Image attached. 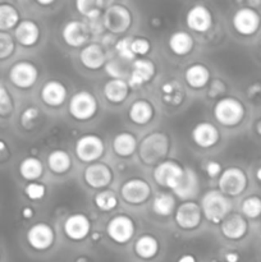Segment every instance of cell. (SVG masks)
I'll list each match as a JSON object with an SVG mask.
<instances>
[{
	"mask_svg": "<svg viewBox=\"0 0 261 262\" xmlns=\"http://www.w3.org/2000/svg\"><path fill=\"white\" fill-rule=\"evenodd\" d=\"M76 262H87V258L86 257H78L76 260Z\"/></svg>",
	"mask_w": 261,
	"mask_h": 262,
	"instance_id": "obj_58",
	"label": "cell"
},
{
	"mask_svg": "<svg viewBox=\"0 0 261 262\" xmlns=\"http://www.w3.org/2000/svg\"><path fill=\"white\" fill-rule=\"evenodd\" d=\"M91 28L83 20H69L61 30V38L71 48H84L89 45Z\"/></svg>",
	"mask_w": 261,
	"mask_h": 262,
	"instance_id": "obj_12",
	"label": "cell"
},
{
	"mask_svg": "<svg viewBox=\"0 0 261 262\" xmlns=\"http://www.w3.org/2000/svg\"><path fill=\"white\" fill-rule=\"evenodd\" d=\"M243 216L248 219H256L261 215V199L257 196H250L243 200L241 205Z\"/></svg>",
	"mask_w": 261,
	"mask_h": 262,
	"instance_id": "obj_39",
	"label": "cell"
},
{
	"mask_svg": "<svg viewBox=\"0 0 261 262\" xmlns=\"http://www.w3.org/2000/svg\"><path fill=\"white\" fill-rule=\"evenodd\" d=\"M118 202H119L118 194L112 189H102L94 197L95 206L102 212L113 211L118 206Z\"/></svg>",
	"mask_w": 261,
	"mask_h": 262,
	"instance_id": "obj_38",
	"label": "cell"
},
{
	"mask_svg": "<svg viewBox=\"0 0 261 262\" xmlns=\"http://www.w3.org/2000/svg\"><path fill=\"white\" fill-rule=\"evenodd\" d=\"M205 171H206V174L210 178H217V177H220V174H222L223 169L220 163H217V161L215 160H210L206 163Z\"/></svg>",
	"mask_w": 261,
	"mask_h": 262,
	"instance_id": "obj_48",
	"label": "cell"
},
{
	"mask_svg": "<svg viewBox=\"0 0 261 262\" xmlns=\"http://www.w3.org/2000/svg\"><path fill=\"white\" fill-rule=\"evenodd\" d=\"M225 261L227 262H238L240 261V255L237 252H227L224 256Z\"/></svg>",
	"mask_w": 261,
	"mask_h": 262,
	"instance_id": "obj_50",
	"label": "cell"
},
{
	"mask_svg": "<svg viewBox=\"0 0 261 262\" xmlns=\"http://www.w3.org/2000/svg\"><path fill=\"white\" fill-rule=\"evenodd\" d=\"M212 262H217V261H212Z\"/></svg>",
	"mask_w": 261,
	"mask_h": 262,
	"instance_id": "obj_59",
	"label": "cell"
},
{
	"mask_svg": "<svg viewBox=\"0 0 261 262\" xmlns=\"http://www.w3.org/2000/svg\"><path fill=\"white\" fill-rule=\"evenodd\" d=\"M256 179H257L258 182H261V166L256 170Z\"/></svg>",
	"mask_w": 261,
	"mask_h": 262,
	"instance_id": "obj_55",
	"label": "cell"
},
{
	"mask_svg": "<svg viewBox=\"0 0 261 262\" xmlns=\"http://www.w3.org/2000/svg\"><path fill=\"white\" fill-rule=\"evenodd\" d=\"M8 76L13 86L20 90H28L36 84L40 72L32 61L19 60L10 67Z\"/></svg>",
	"mask_w": 261,
	"mask_h": 262,
	"instance_id": "obj_8",
	"label": "cell"
},
{
	"mask_svg": "<svg viewBox=\"0 0 261 262\" xmlns=\"http://www.w3.org/2000/svg\"><path fill=\"white\" fill-rule=\"evenodd\" d=\"M83 179L89 187L102 191L113 182V171L110 166L104 163L90 164L84 169Z\"/></svg>",
	"mask_w": 261,
	"mask_h": 262,
	"instance_id": "obj_15",
	"label": "cell"
},
{
	"mask_svg": "<svg viewBox=\"0 0 261 262\" xmlns=\"http://www.w3.org/2000/svg\"><path fill=\"white\" fill-rule=\"evenodd\" d=\"M105 71H106V74L110 77V79H124V77L127 76L125 68L117 60L106 61Z\"/></svg>",
	"mask_w": 261,
	"mask_h": 262,
	"instance_id": "obj_45",
	"label": "cell"
},
{
	"mask_svg": "<svg viewBox=\"0 0 261 262\" xmlns=\"http://www.w3.org/2000/svg\"><path fill=\"white\" fill-rule=\"evenodd\" d=\"M136 232L135 222L125 214L113 216L106 224V234L117 245H127Z\"/></svg>",
	"mask_w": 261,
	"mask_h": 262,
	"instance_id": "obj_9",
	"label": "cell"
},
{
	"mask_svg": "<svg viewBox=\"0 0 261 262\" xmlns=\"http://www.w3.org/2000/svg\"><path fill=\"white\" fill-rule=\"evenodd\" d=\"M7 151H8L7 143H5L3 140H0V158H2L3 155H5V154H7Z\"/></svg>",
	"mask_w": 261,
	"mask_h": 262,
	"instance_id": "obj_53",
	"label": "cell"
},
{
	"mask_svg": "<svg viewBox=\"0 0 261 262\" xmlns=\"http://www.w3.org/2000/svg\"><path fill=\"white\" fill-rule=\"evenodd\" d=\"M186 25L189 30L205 33L212 27V14L205 5L197 4L189 8L186 14Z\"/></svg>",
	"mask_w": 261,
	"mask_h": 262,
	"instance_id": "obj_19",
	"label": "cell"
},
{
	"mask_svg": "<svg viewBox=\"0 0 261 262\" xmlns=\"http://www.w3.org/2000/svg\"><path fill=\"white\" fill-rule=\"evenodd\" d=\"M40 96L44 104L51 107H58L66 102L67 96H68V90H67L66 84L61 83L60 81L51 79L44 84Z\"/></svg>",
	"mask_w": 261,
	"mask_h": 262,
	"instance_id": "obj_22",
	"label": "cell"
},
{
	"mask_svg": "<svg viewBox=\"0 0 261 262\" xmlns=\"http://www.w3.org/2000/svg\"><path fill=\"white\" fill-rule=\"evenodd\" d=\"M194 145L201 148H210L216 145L220 140V133L212 123L201 122L193 127L191 132Z\"/></svg>",
	"mask_w": 261,
	"mask_h": 262,
	"instance_id": "obj_20",
	"label": "cell"
},
{
	"mask_svg": "<svg viewBox=\"0 0 261 262\" xmlns=\"http://www.w3.org/2000/svg\"><path fill=\"white\" fill-rule=\"evenodd\" d=\"M15 41L8 32H0V60L10 58L14 54Z\"/></svg>",
	"mask_w": 261,
	"mask_h": 262,
	"instance_id": "obj_41",
	"label": "cell"
},
{
	"mask_svg": "<svg viewBox=\"0 0 261 262\" xmlns=\"http://www.w3.org/2000/svg\"><path fill=\"white\" fill-rule=\"evenodd\" d=\"M151 43L145 37H135L132 40V51L136 56H143L150 51Z\"/></svg>",
	"mask_w": 261,
	"mask_h": 262,
	"instance_id": "obj_46",
	"label": "cell"
},
{
	"mask_svg": "<svg viewBox=\"0 0 261 262\" xmlns=\"http://www.w3.org/2000/svg\"><path fill=\"white\" fill-rule=\"evenodd\" d=\"M74 152L82 163H97L105 152V143L100 136L84 135L77 140Z\"/></svg>",
	"mask_w": 261,
	"mask_h": 262,
	"instance_id": "obj_6",
	"label": "cell"
},
{
	"mask_svg": "<svg viewBox=\"0 0 261 262\" xmlns=\"http://www.w3.org/2000/svg\"><path fill=\"white\" fill-rule=\"evenodd\" d=\"M90 238H91L94 242H96V241H101V234L97 232H94L92 234H90Z\"/></svg>",
	"mask_w": 261,
	"mask_h": 262,
	"instance_id": "obj_54",
	"label": "cell"
},
{
	"mask_svg": "<svg viewBox=\"0 0 261 262\" xmlns=\"http://www.w3.org/2000/svg\"><path fill=\"white\" fill-rule=\"evenodd\" d=\"M48 166L51 173L58 174V176L66 174L72 168L71 155L67 151L60 150V148L53 150L48 156Z\"/></svg>",
	"mask_w": 261,
	"mask_h": 262,
	"instance_id": "obj_33",
	"label": "cell"
},
{
	"mask_svg": "<svg viewBox=\"0 0 261 262\" xmlns=\"http://www.w3.org/2000/svg\"><path fill=\"white\" fill-rule=\"evenodd\" d=\"M248 225L246 217L238 212H230L222 223H220V230L222 234L227 239L238 241L243 238L247 233Z\"/></svg>",
	"mask_w": 261,
	"mask_h": 262,
	"instance_id": "obj_21",
	"label": "cell"
},
{
	"mask_svg": "<svg viewBox=\"0 0 261 262\" xmlns=\"http://www.w3.org/2000/svg\"><path fill=\"white\" fill-rule=\"evenodd\" d=\"M261 91V84L256 83L253 84V86H251L250 89H248V96H255V95L260 94Z\"/></svg>",
	"mask_w": 261,
	"mask_h": 262,
	"instance_id": "obj_51",
	"label": "cell"
},
{
	"mask_svg": "<svg viewBox=\"0 0 261 262\" xmlns=\"http://www.w3.org/2000/svg\"><path fill=\"white\" fill-rule=\"evenodd\" d=\"M225 92V84L223 83L220 79H212L209 83V92H207V96L210 99H215V97L222 96Z\"/></svg>",
	"mask_w": 261,
	"mask_h": 262,
	"instance_id": "obj_47",
	"label": "cell"
},
{
	"mask_svg": "<svg viewBox=\"0 0 261 262\" xmlns=\"http://www.w3.org/2000/svg\"><path fill=\"white\" fill-rule=\"evenodd\" d=\"M170 148L169 137L163 132H153L146 136L138 146V156L145 165H158L166 158Z\"/></svg>",
	"mask_w": 261,
	"mask_h": 262,
	"instance_id": "obj_1",
	"label": "cell"
},
{
	"mask_svg": "<svg viewBox=\"0 0 261 262\" xmlns=\"http://www.w3.org/2000/svg\"><path fill=\"white\" fill-rule=\"evenodd\" d=\"M160 95L165 104L171 105V106H178L184 99V90L178 81L170 79V81H166L161 84Z\"/></svg>",
	"mask_w": 261,
	"mask_h": 262,
	"instance_id": "obj_32",
	"label": "cell"
},
{
	"mask_svg": "<svg viewBox=\"0 0 261 262\" xmlns=\"http://www.w3.org/2000/svg\"><path fill=\"white\" fill-rule=\"evenodd\" d=\"M20 22L19 12L9 3H0V32L13 30Z\"/></svg>",
	"mask_w": 261,
	"mask_h": 262,
	"instance_id": "obj_35",
	"label": "cell"
},
{
	"mask_svg": "<svg viewBox=\"0 0 261 262\" xmlns=\"http://www.w3.org/2000/svg\"><path fill=\"white\" fill-rule=\"evenodd\" d=\"M132 40L133 37H122L115 42L114 48L118 56L124 61H135L136 55L132 51Z\"/></svg>",
	"mask_w": 261,
	"mask_h": 262,
	"instance_id": "obj_40",
	"label": "cell"
},
{
	"mask_svg": "<svg viewBox=\"0 0 261 262\" xmlns=\"http://www.w3.org/2000/svg\"><path fill=\"white\" fill-rule=\"evenodd\" d=\"M177 262H197L196 258H194V256L192 255H183L181 256V257L178 258V261Z\"/></svg>",
	"mask_w": 261,
	"mask_h": 262,
	"instance_id": "obj_52",
	"label": "cell"
},
{
	"mask_svg": "<svg viewBox=\"0 0 261 262\" xmlns=\"http://www.w3.org/2000/svg\"><path fill=\"white\" fill-rule=\"evenodd\" d=\"M22 216H23V219H26V220L32 219V217L35 216V210H33L31 206L23 207V209H22Z\"/></svg>",
	"mask_w": 261,
	"mask_h": 262,
	"instance_id": "obj_49",
	"label": "cell"
},
{
	"mask_svg": "<svg viewBox=\"0 0 261 262\" xmlns=\"http://www.w3.org/2000/svg\"><path fill=\"white\" fill-rule=\"evenodd\" d=\"M14 109L13 99L4 84L0 83V117H8Z\"/></svg>",
	"mask_w": 261,
	"mask_h": 262,
	"instance_id": "obj_43",
	"label": "cell"
},
{
	"mask_svg": "<svg viewBox=\"0 0 261 262\" xmlns=\"http://www.w3.org/2000/svg\"><path fill=\"white\" fill-rule=\"evenodd\" d=\"M64 233L73 242H81L91 234V220L84 214L69 215L64 222Z\"/></svg>",
	"mask_w": 261,
	"mask_h": 262,
	"instance_id": "obj_17",
	"label": "cell"
},
{
	"mask_svg": "<svg viewBox=\"0 0 261 262\" xmlns=\"http://www.w3.org/2000/svg\"><path fill=\"white\" fill-rule=\"evenodd\" d=\"M129 84L125 79H109L104 84L105 99L112 104H122L129 95Z\"/></svg>",
	"mask_w": 261,
	"mask_h": 262,
	"instance_id": "obj_27",
	"label": "cell"
},
{
	"mask_svg": "<svg viewBox=\"0 0 261 262\" xmlns=\"http://www.w3.org/2000/svg\"><path fill=\"white\" fill-rule=\"evenodd\" d=\"M128 117L135 124L146 125L154 118V106L147 100H136L129 106Z\"/></svg>",
	"mask_w": 261,
	"mask_h": 262,
	"instance_id": "obj_28",
	"label": "cell"
},
{
	"mask_svg": "<svg viewBox=\"0 0 261 262\" xmlns=\"http://www.w3.org/2000/svg\"><path fill=\"white\" fill-rule=\"evenodd\" d=\"M168 45L173 54L178 56H186L193 49L194 41L193 37L186 31H176L169 37Z\"/></svg>",
	"mask_w": 261,
	"mask_h": 262,
	"instance_id": "obj_29",
	"label": "cell"
},
{
	"mask_svg": "<svg viewBox=\"0 0 261 262\" xmlns=\"http://www.w3.org/2000/svg\"><path fill=\"white\" fill-rule=\"evenodd\" d=\"M19 170L20 177L27 182H36L38 178H41L44 173V165L42 161L40 159L35 158V156H28L25 158L19 163Z\"/></svg>",
	"mask_w": 261,
	"mask_h": 262,
	"instance_id": "obj_34",
	"label": "cell"
},
{
	"mask_svg": "<svg viewBox=\"0 0 261 262\" xmlns=\"http://www.w3.org/2000/svg\"><path fill=\"white\" fill-rule=\"evenodd\" d=\"M232 23L234 30L242 36H251L256 33L261 23V18L258 13L252 8H240L234 13L232 18Z\"/></svg>",
	"mask_w": 261,
	"mask_h": 262,
	"instance_id": "obj_16",
	"label": "cell"
},
{
	"mask_svg": "<svg viewBox=\"0 0 261 262\" xmlns=\"http://www.w3.org/2000/svg\"><path fill=\"white\" fill-rule=\"evenodd\" d=\"M41 31L37 23L32 19H23L14 28V38L19 45L32 48L40 40Z\"/></svg>",
	"mask_w": 261,
	"mask_h": 262,
	"instance_id": "obj_24",
	"label": "cell"
},
{
	"mask_svg": "<svg viewBox=\"0 0 261 262\" xmlns=\"http://www.w3.org/2000/svg\"><path fill=\"white\" fill-rule=\"evenodd\" d=\"M174 220L181 229H196L202 220L201 207L194 201H184L176 209Z\"/></svg>",
	"mask_w": 261,
	"mask_h": 262,
	"instance_id": "obj_13",
	"label": "cell"
},
{
	"mask_svg": "<svg viewBox=\"0 0 261 262\" xmlns=\"http://www.w3.org/2000/svg\"><path fill=\"white\" fill-rule=\"evenodd\" d=\"M151 207L156 215L168 217L176 211V199H174L173 194L159 193L154 197Z\"/></svg>",
	"mask_w": 261,
	"mask_h": 262,
	"instance_id": "obj_36",
	"label": "cell"
},
{
	"mask_svg": "<svg viewBox=\"0 0 261 262\" xmlns=\"http://www.w3.org/2000/svg\"><path fill=\"white\" fill-rule=\"evenodd\" d=\"M247 187V176L240 168H227L217 179V191L227 197H237Z\"/></svg>",
	"mask_w": 261,
	"mask_h": 262,
	"instance_id": "obj_7",
	"label": "cell"
},
{
	"mask_svg": "<svg viewBox=\"0 0 261 262\" xmlns=\"http://www.w3.org/2000/svg\"><path fill=\"white\" fill-rule=\"evenodd\" d=\"M214 118L224 127H235L245 118L242 102L234 97H222L214 105Z\"/></svg>",
	"mask_w": 261,
	"mask_h": 262,
	"instance_id": "obj_3",
	"label": "cell"
},
{
	"mask_svg": "<svg viewBox=\"0 0 261 262\" xmlns=\"http://www.w3.org/2000/svg\"><path fill=\"white\" fill-rule=\"evenodd\" d=\"M79 61L84 68L97 71L106 64V54L99 43H89L79 51Z\"/></svg>",
	"mask_w": 261,
	"mask_h": 262,
	"instance_id": "obj_25",
	"label": "cell"
},
{
	"mask_svg": "<svg viewBox=\"0 0 261 262\" xmlns=\"http://www.w3.org/2000/svg\"><path fill=\"white\" fill-rule=\"evenodd\" d=\"M160 251L158 238L153 234H143L135 242V253L142 260H151Z\"/></svg>",
	"mask_w": 261,
	"mask_h": 262,
	"instance_id": "obj_30",
	"label": "cell"
},
{
	"mask_svg": "<svg viewBox=\"0 0 261 262\" xmlns=\"http://www.w3.org/2000/svg\"><path fill=\"white\" fill-rule=\"evenodd\" d=\"M156 73V67L150 59H136L130 66L128 84L130 89H137L148 83Z\"/></svg>",
	"mask_w": 261,
	"mask_h": 262,
	"instance_id": "obj_18",
	"label": "cell"
},
{
	"mask_svg": "<svg viewBox=\"0 0 261 262\" xmlns=\"http://www.w3.org/2000/svg\"><path fill=\"white\" fill-rule=\"evenodd\" d=\"M46 186L44 183H38V182H31L25 187V194L28 200L31 201H40L45 197Z\"/></svg>",
	"mask_w": 261,
	"mask_h": 262,
	"instance_id": "obj_42",
	"label": "cell"
},
{
	"mask_svg": "<svg viewBox=\"0 0 261 262\" xmlns=\"http://www.w3.org/2000/svg\"><path fill=\"white\" fill-rule=\"evenodd\" d=\"M184 174V168L173 160H164L154 169V181L156 184L171 191L176 189Z\"/></svg>",
	"mask_w": 261,
	"mask_h": 262,
	"instance_id": "obj_10",
	"label": "cell"
},
{
	"mask_svg": "<svg viewBox=\"0 0 261 262\" xmlns=\"http://www.w3.org/2000/svg\"><path fill=\"white\" fill-rule=\"evenodd\" d=\"M105 5L106 4L100 0H77L76 9L79 14L94 22V20H99L101 10Z\"/></svg>",
	"mask_w": 261,
	"mask_h": 262,
	"instance_id": "obj_37",
	"label": "cell"
},
{
	"mask_svg": "<svg viewBox=\"0 0 261 262\" xmlns=\"http://www.w3.org/2000/svg\"><path fill=\"white\" fill-rule=\"evenodd\" d=\"M151 186L142 178H132L125 181L120 187V197L129 205L145 204L151 197Z\"/></svg>",
	"mask_w": 261,
	"mask_h": 262,
	"instance_id": "obj_11",
	"label": "cell"
},
{
	"mask_svg": "<svg viewBox=\"0 0 261 262\" xmlns=\"http://www.w3.org/2000/svg\"><path fill=\"white\" fill-rule=\"evenodd\" d=\"M38 5H51L54 4V2H37Z\"/></svg>",
	"mask_w": 261,
	"mask_h": 262,
	"instance_id": "obj_57",
	"label": "cell"
},
{
	"mask_svg": "<svg viewBox=\"0 0 261 262\" xmlns=\"http://www.w3.org/2000/svg\"><path fill=\"white\" fill-rule=\"evenodd\" d=\"M210 78H211V74H210L209 68L204 64H192L184 72V81L193 90L204 89L210 83Z\"/></svg>",
	"mask_w": 261,
	"mask_h": 262,
	"instance_id": "obj_26",
	"label": "cell"
},
{
	"mask_svg": "<svg viewBox=\"0 0 261 262\" xmlns=\"http://www.w3.org/2000/svg\"><path fill=\"white\" fill-rule=\"evenodd\" d=\"M132 26V13L122 4H109L102 15V27L110 33H124Z\"/></svg>",
	"mask_w": 261,
	"mask_h": 262,
	"instance_id": "obj_5",
	"label": "cell"
},
{
	"mask_svg": "<svg viewBox=\"0 0 261 262\" xmlns=\"http://www.w3.org/2000/svg\"><path fill=\"white\" fill-rule=\"evenodd\" d=\"M256 132L261 136V120L260 122H257V124H256Z\"/></svg>",
	"mask_w": 261,
	"mask_h": 262,
	"instance_id": "obj_56",
	"label": "cell"
},
{
	"mask_svg": "<svg viewBox=\"0 0 261 262\" xmlns=\"http://www.w3.org/2000/svg\"><path fill=\"white\" fill-rule=\"evenodd\" d=\"M97 110H99V102L95 95L87 90L76 92L69 100V114L73 119L79 120V122L92 119L97 114Z\"/></svg>",
	"mask_w": 261,
	"mask_h": 262,
	"instance_id": "obj_4",
	"label": "cell"
},
{
	"mask_svg": "<svg viewBox=\"0 0 261 262\" xmlns=\"http://www.w3.org/2000/svg\"><path fill=\"white\" fill-rule=\"evenodd\" d=\"M200 191V181L196 171L191 168H184V174L173 193L183 201H192Z\"/></svg>",
	"mask_w": 261,
	"mask_h": 262,
	"instance_id": "obj_23",
	"label": "cell"
},
{
	"mask_svg": "<svg viewBox=\"0 0 261 262\" xmlns=\"http://www.w3.org/2000/svg\"><path fill=\"white\" fill-rule=\"evenodd\" d=\"M40 117V112H38L37 107L35 106H28L20 114V124L26 128V129H30L35 125L36 120Z\"/></svg>",
	"mask_w": 261,
	"mask_h": 262,
	"instance_id": "obj_44",
	"label": "cell"
},
{
	"mask_svg": "<svg viewBox=\"0 0 261 262\" xmlns=\"http://www.w3.org/2000/svg\"><path fill=\"white\" fill-rule=\"evenodd\" d=\"M27 243L36 251H46L53 246L55 241L54 229L46 223H36L26 234Z\"/></svg>",
	"mask_w": 261,
	"mask_h": 262,
	"instance_id": "obj_14",
	"label": "cell"
},
{
	"mask_svg": "<svg viewBox=\"0 0 261 262\" xmlns=\"http://www.w3.org/2000/svg\"><path fill=\"white\" fill-rule=\"evenodd\" d=\"M202 216L212 224H219L232 212V202L229 197L224 196L217 189H210L202 196L201 204Z\"/></svg>",
	"mask_w": 261,
	"mask_h": 262,
	"instance_id": "obj_2",
	"label": "cell"
},
{
	"mask_svg": "<svg viewBox=\"0 0 261 262\" xmlns=\"http://www.w3.org/2000/svg\"><path fill=\"white\" fill-rule=\"evenodd\" d=\"M138 148L137 138L129 132H120L113 140V150L120 158H129Z\"/></svg>",
	"mask_w": 261,
	"mask_h": 262,
	"instance_id": "obj_31",
	"label": "cell"
}]
</instances>
